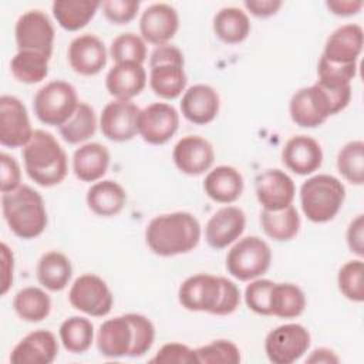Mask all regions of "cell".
<instances>
[{
	"mask_svg": "<svg viewBox=\"0 0 364 364\" xmlns=\"http://www.w3.org/2000/svg\"><path fill=\"white\" fill-rule=\"evenodd\" d=\"M146 81L148 77L142 64L115 63L105 75V88L115 100L132 101L144 91Z\"/></svg>",
	"mask_w": 364,
	"mask_h": 364,
	"instance_id": "obj_25",
	"label": "cell"
},
{
	"mask_svg": "<svg viewBox=\"0 0 364 364\" xmlns=\"http://www.w3.org/2000/svg\"><path fill=\"white\" fill-rule=\"evenodd\" d=\"M87 205L98 216L109 218L118 215L127 203L125 189L112 179H102L92 183L85 196Z\"/></svg>",
	"mask_w": 364,
	"mask_h": 364,
	"instance_id": "obj_29",
	"label": "cell"
},
{
	"mask_svg": "<svg viewBox=\"0 0 364 364\" xmlns=\"http://www.w3.org/2000/svg\"><path fill=\"white\" fill-rule=\"evenodd\" d=\"M63 347L73 354L85 353L94 341V326L91 320L81 316L65 318L58 330Z\"/></svg>",
	"mask_w": 364,
	"mask_h": 364,
	"instance_id": "obj_38",
	"label": "cell"
},
{
	"mask_svg": "<svg viewBox=\"0 0 364 364\" xmlns=\"http://www.w3.org/2000/svg\"><path fill=\"white\" fill-rule=\"evenodd\" d=\"M245 188L242 173L230 165H219L208 172L203 181L205 193L218 203L236 202Z\"/></svg>",
	"mask_w": 364,
	"mask_h": 364,
	"instance_id": "obj_26",
	"label": "cell"
},
{
	"mask_svg": "<svg viewBox=\"0 0 364 364\" xmlns=\"http://www.w3.org/2000/svg\"><path fill=\"white\" fill-rule=\"evenodd\" d=\"M151 363L156 364H196L198 357L196 351L182 343H168L164 344L155 357L151 358Z\"/></svg>",
	"mask_w": 364,
	"mask_h": 364,
	"instance_id": "obj_45",
	"label": "cell"
},
{
	"mask_svg": "<svg viewBox=\"0 0 364 364\" xmlns=\"http://www.w3.org/2000/svg\"><path fill=\"white\" fill-rule=\"evenodd\" d=\"M346 240L348 249L355 253L358 257L364 255V218L363 215H357L348 225L346 232Z\"/></svg>",
	"mask_w": 364,
	"mask_h": 364,
	"instance_id": "obj_48",
	"label": "cell"
},
{
	"mask_svg": "<svg viewBox=\"0 0 364 364\" xmlns=\"http://www.w3.org/2000/svg\"><path fill=\"white\" fill-rule=\"evenodd\" d=\"M58 354V341L50 330H34L24 336L11 350L13 364H50Z\"/></svg>",
	"mask_w": 364,
	"mask_h": 364,
	"instance_id": "obj_21",
	"label": "cell"
},
{
	"mask_svg": "<svg viewBox=\"0 0 364 364\" xmlns=\"http://www.w3.org/2000/svg\"><path fill=\"white\" fill-rule=\"evenodd\" d=\"M1 212L10 230L20 239H34L47 228L43 196L28 185L1 195Z\"/></svg>",
	"mask_w": 364,
	"mask_h": 364,
	"instance_id": "obj_6",
	"label": "cell"
},
{
	"mask_svg": "<svg viewBox=\"0 0 364 364\" xmlns=\"http://www.w3.org/2000/svg\"><path fill=\"white\" fill-rule=\"evenodd\" d=\"M346 199V188L333 175L318 173L300 186L301 210L313 223H326L336 218Z\"/></svg>",
	"mask_w": 364,
	"mask_h": 364,
	"instance_id": "obj_7",
	"label": "cell"
},
{
	"mask_svg": "<svg viewBox=\"0 0 364 364\" xmlns=\"http://www.w3.org/2000/svg\"><path fill=\"white\" fill-rule=\"evenodd\" d=\"M68 301L74 309L88 316L104 317L112 310L114 296L105 280L94 273H85L71 284Z\"/></svg>",
	"mask_w": 364,
	"mask_h": 364,
	"instance_id": "obj_11",
	"label": "cell"
},
{
	"mask_svg": "<svg viewBox=\"0 0 364 364\" xmlns=\"http://www.w3.org/2000/svg\"><path fill=\"white\" fill-rule=\"evenodd\" d=\"M1 259H3V279H1V294H6L13 283V270H14V256L9 246L1 243Z\"/></svg>",
	"mask_w": 364,
	"mask_h": 364,
	"instance_id": "obj_51",
	"label": "cell"
},
{
	"mask_svg": "<svg viewBox=\"0 0 364 364\" xmlns=\"http://www.w3.org/2000/svg\"><path fill=\"white\" fill-rule=\"evenodd\" d=\"M13 309L21 320L38 323L48 317L51 311V299L43 289L28 286L14 294Z\"/></svg>",
	"mask_w": 364,
	"mask_h": 364,
	"instance_id": "obj_34",
	"label": "cell"
},
{
	"mask_svg": "<svg viewBox=\"0 0 364 364\" xmlns=\"http://www.w3.org/2000/svg\"><path fill=\"white\" fill-rule=\"evenodd\" d=\"M54 37V26L50 17L41 10H28L16 21L14 38L18 51L31 50L51 57Z\"/></svg>",
	"mask_w": 364,
	"mask_h": 364,
	"instance_id": "obj_12",
	"label": "cell"
},
{
	"mask_svg": "<svg viewBox=\"0 0 364 364\" xmlns=\"http://www.w3.org/2000/svg\"><path fill=\"white\" fill-rule=\"evenodd\" d=\"M172 159L182 173L196 176L212 168L215 149L208 139L199 135H186L175 144Z\"/></svg>",
	"mask_w": 364,
	"mask_h": 364,
	"instance_id": "obj_18",
	"label": "cell"
},
{
	"mask_svg": "<svg viewBox=\"0 0 364 364\" xmlns=\"http://www.w3.org/2000/svg\"><path fill=\"white\" fill-rule=\"evenodd\" d=\"M200 223L189 212H171L149 220L145 242L158 256L169 257L193 250L200 240Z\"/></svg>",
	"mask_w": 364,
	"mask_h": 364,
	"instance_id": "obj_3",
	"label": "cell"
},
{
	"mask_svg": "<svg viewBox=\"0 0 364 364\" xmlns=\"http://www.w3.org/2000/svg\"><path fill=\"white\" fill-rule=\"evenodd\" d=\"M351 100V85L344 88H327L317 81L297 90L289 102L291 121L301 128H316L328 117L343 111Z\"/></svg>",
	"mask_w": 364,
	"mask_h": 364,
	"instance_id": "obj_4",
	"label": "cell"
},
{
	"mask_svg": "<svg viewBox=\"0 0 364 364\" xmlns=\"http://www.w3.org/2000/svg\"><path fill=\"white\" fill-rule=\"evenodd\" d=\"M364 3L361 0H336V1H326V7L330 13L341 17L357 14L363 9Z\"/></svg>",
	"mask_w": 364,
	"mask_h": 364,
	"instance_id": "obj_50",
	"label": "cell"
},
{
	"mask_svg": "<svg viewBox=\"0 0 364 364\" xmlns=\"http://www.w3.org/2000/svg\"><path fill=\"white\" fill-rule=\"evenodd\" d=\"M338 357L334 354V351H331L330 348H317L311 353L310 357H307L306 363H326V364H330V363H338Z\"/></svg>",
	"mask_w": 364,
	"mask_h": 364,
	"instance_id": "obj_52",
	"label": "cell"
},
{
	"mask_svg": "<svg viewBox=\"0 0 364 364\" xmlns=\"http://www.w3.org/2000/svg\"><path fill=\"white\" fill-rule=\"evenodd\" d=\"M109 55L115 63L144 64L146 60V43L135 33H122L111 41Z\"/></svg>",
	"mask_w": 364,
	"mask_h": 364,
	"instance_id": "obj_41",
	"label": "cell"
},
{
	"mask_svg": "<svg viewBox=\"0 0 364 364\" xmlns=\"http://www.w3.org/2000/svg\"><path fill=\"white\" fill-rule=\"evenodd\" d=\"M363 27L354 23L343 24L327 37L321 57L336 64H354L363 51Z\"/></svg>",
	"mask_w": 364,
	"mask_h": 364,
	"instance_id": "obj_22",
	"label": "cell"
},
{
	"mask_svg": "<svg viewBox=\"0 0 364 364\" xmlns=\"http://www.w3.org/2000/svg\"><path fill=\"white\" fill-rule=\"evenodd\" d=\"M246 10L259 18H266L273 14H276L280 7L283 6V1L280 0H247L243 3Z\"/></svg>",
	"mask_w": 364,
	"mask_h": 364,
	"instance_id": "obj_49",
	"label": "cell"
},
{
	"mask_svg": "<svg viewBox=\"0 0 364 364\" xmlns=\"http://www.w3.org/2000/svg\"><path fill=\"white\" fill-rule=\"evenodd\" d=\"M220 98L218 91L208 84L189 87L181 100L182 115L195 125H206L219 114Z\"/></svg>",
	"mask_w": 364,
	"mask_h": 364,
	"instance_id": "obj_24",
	"label": "cell"
},
{
	"mask_svg": "<svg viewBox=\"0 0 364 364\" xmlns=\"http://www.w3.org/2000/svg\"><path fill=\"white\" fill-rule=\"evenodd\" d=\"M311 344L309 330L299 323L277 326L264 338V351L273 364H291L307 353Z\"/></svg>",
	"mask_w": 364,
	"mask_h": 364,
	"instance_id": "obj_10",
	"label": "cell"
},
{
	"mask_svg": "<svg viewBox=\"0 0 364 364\" xmlns=\"http://www.w3.org/2000/svg\"><path fill=\"white\" fill-rule=\"evenodd\" d=\"M107 48L101 38L94 34H81L75 37L67 50L68 64L74 73L91 77L102 71L107 64Z\"/></svg>",
	"mask_w": 364,
	"mask_h": 364,
	"instance_id": "obj_19",
	"label": "cell"
},
{
	"mask_svg": "<svg viewBox=\"0 0 364 364\" xmlns=\"http://www.w3.org/2000/svg\"><path fill=\"white\" fill-rule=\"evenodd\" d=\"M23 162L30 179L43 188L55 186L67 176L65 151L55 136L44 129H36L28 144L23 146Z\"/></svg>",
	"mask_w": 364,
	"mask_h": 364,
	"instance_id": "obj_5",
	"label": "cell"
},
{
	"mask_svg": "<svg viewBox=\"0 0 364 364\" xmlns=\"http://www.w3.org/2000/svg\"><path fill=\"white\" fill-rule=\"evenodd\" d=\"M274 282L269 279H253L245 289V303L249 310L260 316H272L270 294Z\"/></svg>",
	"mask_w": 364,
	"mask_h": 364,
	"instance_id": "obj_44",
	"label": "cell"
},
{
	"mask_svg": "<svg viewBox=\"0 0 364 364\" xmlns=\"http://www.w3.org/2000/svg\"><path fill=\"white\" fill-rule=\"evenodd\" d=\"M181 306L189 311L229 316L240 303V290L229 279L208 273L186 277L178 289Z\"/></svg>",
	"mask_w": 364,
	"mask_h": 364,
	"instance_id": "obj_2",
	"label": "cell"
},
{
	"mask_svg": "<svg viewBox=\"0 0 364 364\" xmlns=\"http://www.w3.org/2000/svg\"><path fill=\"white\" fill-rule=\"evenodd\" d=\"M139 108L132 101L114 100L108 102L100 115L102 135L114 142H125L138 134Z\"/></svg>",
	"mask_w": 364,
	"mask_h": 364,
	"instance_id": "obj_15",
	"label": "cell"
},
{
	"mask_svg": "<svg viewBox=\"0 0 364 364\" xmlns=\"http://www.w3.org/2000/svg\"><path fill=\"white\" fill-rule=\"evenodd\" d=\"M185 63L181 61H159L149 64V87L164 100H175L186 88Z\"/></svg>",
	"mask_w": 364,
	"mask_h": 364,
	"instance_id": "obj_27",
	"label": "cell"
},
{
	"mask_svg": "<svg viewBox=\"0 0 364 364\" xmlns=\"http://www.w3.org/2000/svg\"><path fill=\"white\" fill-rule=\"evenodd\" d=\"M272 263L270 246L259 236L237 240L226 256V270L240 282H250L263 276Z\"/></svg>",
	"mask_w": 364,
	"mask_h": 364,
	"instance_id": "obj_9",
	"label": "cell"
},
{
	"mask_svg": "<svg viewBox=\"0 0 364 364\" xmlns=\"http://www.w3.org/2000/svg\"><path fill=\"white\" fill-rule=\"evenodd\" d=\"M97 125L98 121L94 108L87 102H80L71 118L58 128V132L65 142L75 145L94 136Z\"/></svg>",
	"mask_w": 364,
	"mask_h": 364,
	"instance_id": "obj_37",
	"label": "cell"
},
{
	"mask_svg": "<svg viewBox=\"0 0 364 364\" xmlns=\"http://www.w3.org/2000/svg\"><path fill=\"white\" fill-rule=\"evenodd\" d=\"M34 131L26 105L13 95L0 97V144L7 148L26 146Z\"/></svg>",
	"mask_w": 364,
	"mask_h": 364,
	"instance_id": "obj_14",
	"label": "cell"
},
{
	"mask_svg": "<svg viewBox=\"0 0 364 364\" xmlns=\"http://www.w3.org/2000/svg\"><path fill=\"white\" fill-rule=\"evenodd\" d=\"M341 294L355 303L364 301V263L361 259L346 262L337 274Z\"/></svg>",
	"mask_w": 364,
	"mask_h": 364,
	"instance_id": "obj_40",
	"label": "cell"
},
{
	"mask_svg": "<svg viewBox=\"0 0 364 364\" xmlns=\"http://www.w3.org/2000/svg\"><path fill=\"white\" fill-rule=\"evenodd\" d=\"M179 128V112L166 102H152L138 115V134L151 145L166 144Z\"/></svg>",
	"mask_w": 364,
	"mask_h": 364,
	"instance_id": "obj_13",
	"label": "cell"
},
{
	"mask_svg": "<svg viewBox=\"0 0 364 364\" xmlns=\"http://www.w3.org/2000/svg\"><path fill=\"white\" fill-rule=\"evenodd\" d=\"M1 172H0V189L1 193L11 192L20 186L21 182V169L16 158L11 155L1 152L0 155Z\"/></svg>",
	"mask_w": 364,
	"mask_h": 364,
	"instance_id": "obj_47",
	"label": "cell"
},
{
	"mask_svg": "<svg viewBox=\"0 0 364 364\" xmlns=\"http://www.w3.org/2000/svg\"><path fill=\"white\" fill-rule=\"evenodd\" d=\"M213 33L226 44H239L250 34V20L239 7H223L213 17Z\"/></svg>",
	"mask_w": 364,
	"mask_h": 364,
	"instance_id": "obj_32",
	"label": "cell"
},
{
	"mask_svg": "<svg viewBox=\"0 0 364 364\" xmlns=\"http://www.w3.org/2000/svg\"><path fill=\"white\" fill-rule=\"evenodd\" d=\"M340 175L353 185L364 182V142L360 139L347 142L337 154Z\"/></svg>",
	"mask_w": 364,
	"mask_h": 364,
	"instance_id": "obj_39",
	"label": "cell"
},
{
	"mask_svg": "<svg viewBox=\"0 0 364 364\" xmlns=\"http://www.w3.org/2000/svg\"><path fill=\"white\" fill-rule=\"evenodd\" d=\"M179 28V16L175 7L166 3L148 6L139 18V33L145 43L154 46L168 44Z\"/></svg>",
	"mask_w": 364,
	"mask_h": 364,
	"instance_id": "obj_17",
	"label": "cell"
},
{
	"mask_svg": "<svg viewBox=\"0 0 364 364\" xmlns=\"http://www.w3.org/2000/svg\"><path fill=\"white\" fill-rule=\"evenodd\" d=\"M357 75V63L354 64H336L320 57L317 64V82L327 88L350 87Z\"/></svg>",
	"mask_w": 364,
	"mask_h": 364,
	"instance_id": "obj_42",
	"label": "cell"
},
{
	"mask_svg": "<svg viewBox=\"0 0 364 364\" xmlns=\"http://www.w3.org/2000/svg\"><path fill=\"white\" fill-rule=\"evenodd\" d=\"M155 340L152 321L138 313H127L105 320L97 331V348L108 358L141 357Z\"/></svg>",
	"mask_w": 364,
	"mask_h": 364,
	"instance_id": "obj_1",
	"label": "cell"
},
{
	"mask_svg": "<svg viewBox=\"0 0 364 364\" xmlns=\"http://www.w3.org/2000/svg\"><path fill=\"white\" fill-rule=\"evenodd\" d=\"M246 228V215L237 206H223L216 210L205 226V239L212 249L220 250L236 242Z\"/></svg>",
	"mask_w": 364,
	"mask_h": 364,
	"instance_id": "obj_20",
	"label": "cell"
},
{
	"mask_svg": "<svg viewBox=\"0 0 364 364\" xmlns=\"http://www.w3.org/2000/svg\"><path fill=\"white\" fill-rule=\"evenodd\" d=\"M306 309L304 291L293 283H274L270 294V313L280 318H296Z\"/></svg>",
	"mask_w": 364,
	"mask_h": 364,
	"instance_id": "obj_35",
	"label": "cell"
},
{
	"mask_svg": "<svg viewBox=\"0 0 364 364\" xmlns=\"http://www.w3.org/2000/svg\"><path fill=\"white\" fill-rule=\"evenodd\" d=\"M256 198L264 210H280L293 203L296 185L282 169H266L255 179Z\"/></svg>",
	"mask_w": 364,
	"mask_h": 364,
	"instance_id": "obj_16",
	"label": "cell"
},
{
	"mask_svg": "<svg viewBox=\"0 0 364 364\" xmlns=\"http://www.w3.org/2000/svg\"><path fill=\"white\" fill-rule=\"evenodd\" d=\"M78 104L74 85L63 80L47 82L33 98V109L38 121L58 128L71 118Z\"/></svg>",
	"mask_w": 364,
	"mask_h": 364,
	"instance_id": "obj_8",
	"label": "cell"
},
{
	"mask_svg": "<svg viewBox=\"0 0 364 364\" xmlns=\"http://www.w3.org/2000/svg\"><path fill=\"white\" fill-rule=\"evenodd\" d=\"M284 166L296 175H310L316 172L323 162L321 145L309 135L291 136L282 149Z\"/></svg>",
	"mask_w": 364,
	"mask_h": 364,
	"instance_id": "obj_23",
	"label": "cell"
},
{
	"mask_svg": "<svg viewBox=\"0 0 364 364\" xmlns=\"http://www.w3.org/2000/svg\"><path fill=\"white\" fill-rule=\"evenodd\" d=\"M98 7H101V3L91 0H55L51 4L54 18L67 31L84 28L92 20Z\"/></svg>",
	"mask_w": 364,
	"mask_h": 364,
	"instance_id": "obj_31",
	"label": "cell"
},
{
	"mask_svg": "<svg viewBox=\"0 0 364 364\" xmlns=\"http://www.w3.org/2000/svg\"><path fill=\"white\" fill-rule=\"evenodd\" d=\"M260 225L263 232L276 242H287L296 237L300 230V216L297 209L290 205L280 210H262Z\"/></svg>",
	"mask_w": 364,
	"mask_h": 364,
	"instance_id": "obj_33",
	"label": "cell"
},
{
	"mask_svg": "<svg viewBox=\"0 0 364 364\" xmlns=\"http://www.w3.org/2000/svg\"><path fill=\"white\" fill-rule=\"evenodd\" d=\"M38 283L50 291L64 290L73 276V266L70 259L57 250L44 253L36 269Z\"/></svg>",
	"mask_w": 364,
	"mask_h": 364,
	"instance_id": "obj_30",
	"label": "cell"
},
{
	"mask_svg": "<svg viewBox=\"0 0 364 364\" xmlns=\"http://www.w3.org/2000/svg\"><path fill=\"white\" fill-rule=\"evenodd\" d=\"M50 57L31 51L20 50L10 61L11 75L23 84H37L43 81L48 74Z\"/></svg>",
	"mask_w": 364,
	"mask_h": 364,
	"instance_id": "obj_36",
	"label": "cell"
},
{
	"mask_svg": "<svg viewBox=\"0 0 364 364\" xmlns=\"http://www.w3.org/2000/svg\"><path fill=\"white\" fill-rule=\"evenodd\" d=\"M109 151L100 142H87L74 151L73 171L82 182H97L108 171Z\"/></svg>",
	"mask_w": 364,
	"mask_h": 364,
	"instance_id": "obj_28",
	"label": "cell"
},
{
	"mask_svg": "<svg viewBox=\"0 0 364 364\" xmlns=\"http://www.w3.org/2000/svg\"><path fill=\"white\" fill-rule=\"evenodd\" d=\"M102 14L112 24H128L136 17L139 1L136 0H107L101 3Z\"/></svg>",
	"mask_w": 364,
	"mask_h": 364,
	"instance_id": "obj_46",
	"label": "cell"
},
{
	"mask_svg": "<svg viewBox=\"0 0 364 364\" xmlns=\"http://www.w3.org/2000/svg\"><path fill=\"white\" fill-rule=\"evenodd\" d=\"M198 363L205 364H237L240 350L230 340H213L209 344L195 348Z\"/></svg>",
	"mask_w": 364,
	"mask_h": 364,
	"instance_id": "obj_43",
	"label": "cell"
}]
</instances>
